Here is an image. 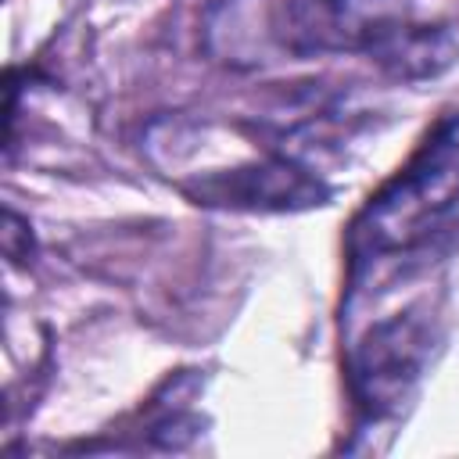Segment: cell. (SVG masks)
<instances>
[{"mask_svg":"<svg viewBox=\"0 0 459 459\" xmlns=\"http://www.w3.org/2000/svg\"><path fill=\"white\" fill-rule=\"evenodd\" d=\"M459 201V111L441 115L409 161L359 208L348 230L351 265L405 255L423 244Z\"/></svg>","mask_w":459,"mask_h":459,"instance_id":"6da1fadb","label":"cell"},{"mask_svg":"<svg viewBox=\"0 0 459 459\" xmlns=\"http://www.w3.org/2000/svg\"><path fill=\"white\" fill-rule=\"evenodd\" d=\"M434 348L430 319L416 308L373 323L348 351V391L366 420L394 416L416 391Z\"/></svg>","mask_w":459,"mask_h":459,"instance_id":"3957f363","label":"cell"},{"mask_svg":"<svg viewBox=\"0 0 459 459\" xmlns=\"http://www.w3.org/2000/svg\"><path fill=\"white\" fill-rule=\"evenodd\" d=\"M183 190L197 204L237 208V212H294V208L323 204L326 197L323 183L308 169L280 154H265L222 172H204L194 183H183Z\"/></svg>","mask_w":459,"mask_h":459,"instance_id":"277c9868","label":"cell"},{"mask_svg":"<svg viewBox=\"0 0 459 459\" xmlns=\"http://www.w3.org/2000/svg\"><path fill=\"white\" fill-rule=\"evenodd\" d=\"M262 32L287 57L369 54L398 72L441 57L437 32L412 25L405 0H269Z\"/></svg>","mask_w":459,"mask_h":459,"instance_id":"7a4b0ae2","label":"cell"}]
</instances>
